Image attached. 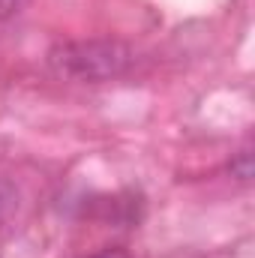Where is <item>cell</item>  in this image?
<instances>
[{"mask_svg":"<svg viewBox=\"0 0 255 258\" xmlns=\"http://www.w3.org/2000/svg\"><path fill=\"white\" fill-rule=\"evenodd\" d=\"M57 72L81 78V81H102L129 63V51L120 42H69L51 54Z\"/></svg>","mask_w":255,"mask_h":258,"instance_id":"6da1fadb","label":"cell"},{"mask_svg":"<svg viewBox=\"0 0 255 258\" xmlns=\"http://www.w3.org/2000/svg\"><path fill=\"white\" fill-rule=\"evenodd\" d=\"M24 0H0V18H6V15H12V12H18V6H21Z\"/></svg>","mask_w":255,"mask_h":258,"instance_id":"7a4b0ae2","label":"cell"},{"mask_svg":"<svg viewBox=\"0 0 255 258\" xmlns=\"http://www.w3.org/2000/svg\"><path fill=\"white\" fill-rule=\"evenodd\" d=\"M87 258H129L123 249H105V252H96V255H87Z\"/></svg>","mask_w":255,"mask_h":258,"instance_id":"3957f363","label":"cell"}]
</instances>
